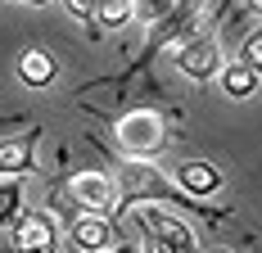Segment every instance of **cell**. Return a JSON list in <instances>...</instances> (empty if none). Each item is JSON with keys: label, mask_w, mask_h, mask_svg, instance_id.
Instances as JSON below:
<instances>
[{"label": "cell", "mask_w": 262, "mask_h": 253, "mask_svg": "<svg viewBox=\"0 0 262 253\" xmlns=\"http://www.w3.org/2000/svg\"><path fill=\"white\" fill-rule=\"evenodd\" d=\"M113 181H118V222H131V213L140 208V203H172V208H208V203L190 199L181 185L172 177H163L149 158H113Z\"/></svg>", "instance_id": "obj_1"}, {"label": "cell", "mask_w": 262, "mask_h": 253, "mask_svg": "<svg viewBox=\"0 0 262 253\" xmlns=\"http://www.w3.org/2000/svg\"><path fill=\"white\" fill-rule=\"evenodd\" d=\"M50 213L63 217L68 240H73L81 253H108V249H118V244H127L118 217H108V213H86V208H77V203L59 199L54 190H50Z\"/></svg>", "instance_id": "obj_2"}, {"label": "cell", "mask_w": 262, "mask_h": 253, "mask_svg": "<svg viewBox=\"0 0 262 253\" xmlns=\"http://www.w3.org/2000/svg\"><path fill=\"white\" fill-rule=\"evenodd\" d=\"M113 136H118L122 154H131V158H154L167 145V118L158 109H131V113L118 118Z\"/></svg>", "instance_id": "obj_3"}, {"label": "cell", "mask_w": 262, "mask_h": 253, "mask_svg": "<svg viewBox=\"0 0 262 253\" xmlns=\"http://www.w3.org/2000/svg\"><path fill=\"white\" fill-rule=\"evenodd\" d=\"M172 64H177V73H181L185 81H194V86L222 77V68H226V59H222V36H217V32H194L185 46L172 50Z\"/></svg>", "instance_id": "obj_4"}, {"label": "cell", "mask_w": 262, "mask_h": 253, "mask_svg": "<svg viewBox=\"0 0 262 253\" xmlns=\"http://www.w3.org/2000/svg\"><path fill=\"white\" fill-rule=\"evenodd\" d=\"M63 195H68V203H77L86 213H108V217L118 213V181H113V172H100V167L63 177Z\"/></svg>", "instance_id": "obj_5"}, {"label": "cell", "mask_w": 262, "mask_h": 253, "mask_svg": "<svg viewBox=\"0 0 262 253\" xmlns=\"http://www.w3.org/2000/svg\"><path fill=\"white\" fill-rule=\"evenodd\" d=\"M131 222H136V230L163 235V240H172L177 249L199 253V235H194V226L185 222V217L177 213V208H172V203H140V208L131 213Z\"/></svg>", "instance_id": "obj_6"}, {"label": "cell", "mask_w": 262, "mask_h": 253, "mask_svg": "<svg viewBox=\"0 0 262 253\" xmlns=\"http://www.w3.org/2000/svg\"><path fill=\"white\" fill-rule=\"evenodd\" d=\"M9 244L18 253H59V230H54V213H23L18 226L5 230Z\"/></svg>", "instance_id": "obj_7"}, {"label": "cell", "mask_w": 262, "mask_h": 253, "mask_svg": "<svg viewBox=\"0 0 262 253\" xmlns=\"http://www.w3.org/2000/svg\"><path fill=\"white\" fill-rule=\"evenodd\" d=\"M172 181L181 185L190 199H212V195L226 185L222 167L208 163V158H181V163H172Z\"/></svg>", "instance_id": "obj_8"}, {"label": "cell", "mask_w": 262, "mask_h": 253, "mask_svg": "<svg viewBox=\"0 0 262 253\" xmlns=\"http://www.w3.org/2000/svg\"><path fill=\"white\" fill-rule=\"evenodd\" d=\"M36 145H41V126L27 122L23 136H5V145H0V177H27V172H36L41 163H36Z\"/></svg>", "instance_id": "obj_9"}, {"label": "cell", "mask_w": 262, "mask_h": 253, "mask_svg": "<svg viewBox=\"0 0 262 253\" xmlns=\"http://www.w3.org/2000/svg\"><path fill=\"white\" fill-rule=\"evenodd\" d=\"M54 77H59V59L46 46H23L18 50V81L27 91H46V86H54Z\"/></svg>", "instance_id": "obj_10"}, {"label": "cell", "mask_w": 262, "mask_h": 253, "mask_svg": "<svg viewBox=\"0 0 262 253\" xmlns=\"http://www.w3.org/2000/svg\"><path fill=\"white\" fill-rule=\"evenodd\" d=\"M222 91H226V100H235V104H244V100H253L258 95V86H262V77L244 64V59H231L226 68H222Z\"/></svg>", "instance_id": "obj_11"}, {"label": "cell", "mask_w": 262, "mask_h": 253, "mask_svg": "<svg viewBox=\"0 0 262 253\" xmlns=\"http://www.w3.org/2000/svg\"><path fill=\"white\" fill-rule=\"evenodd\" d=\"M23 177H5V190H0V222L5 230L18 226V217H23Z\"/></svg>", "instance_id": "obj_12"}, {"label": "cell", "mask_w": 262, "mask_h": 253, "mask_svg": "<svg viewBox=\"0 0 262 253\" xmlns=\"http://www.w3.org/2000/svg\"><path fill=\"white\" fill-rule=\"evenodd\" d=\"M136 18V0H104L100 5V27L104 32H118V27H127Z\"/></svg>", "instance_id": "obj_13"}, {"label": "cell", "mask_w": 262, "mask_h": 253, "mask_svg": "<svg viewBox=\"0 0 262 253\" xmlns=\"http://www.w3.org/2000/svg\"><path fill=\"white\" fill-rule=\"evenodd\" d=\"M68 5V14L86 27V36H100V5L104 0H63Z\"/></svg>", "instance_id": "obj_14"}, {"label": "cell", "mask_w": 262, "mask_h": 253, "mask_svg": "<svg viewBox=\"0 0 262 253\" xmlns=\"http://www.w3.org/2000/svg\"><path fill=\"white\" fill-rule=\"evenodd\" d=\"M235 59H244V64H249V68L262 77V27H253V32H244V36H239Z\"/></svg>", "instance_id": "obj_15"}, {"label": "cell", "mask_w": 262, "mask_h": 253, "mask_svg": "<svg viewBox=\"0 0 262 253\" xmlns=\"http://www.w3.org/2000/svg\"><path fill=\"white\" fill-rule=\"evenodd\" d=\"M140 253H185V249H177V244H172V240H163V235L140 230Z\"/></svg>", "instance_id": "obj_16"}, {"label": "cell", "mask_w": 262, "mask_h": 253, "mask_svg": "<svg viewBox=\"0 0 262 253\" xmlns=\"http://www.w3.org/2000/svg\"><path fill=\"white\" fill-rule=\"evenodd\" d=\"M244 9H249V18H262V0H244Z\"/></svg>", "instance_id": "obj_17"}, {"label": "cell", "mask_w": 262, "mask_h": 253, "mask_svg": "<svg viewBox=\"0 0 262 253\" xmlns=\"http://www.w3.org/2000/svg\"><path fill=\"white\" fill-rule=\"evenodd\" d=\"M108 253H140V249H136V244L127 240V244H118V249H108Z\"/></svg>", "instance_id": "obj_18"}, {"label": "cell", "mask_w": 262, "mask_h": 253, "mask_svg": "<svg viewBox=\"0 0 262 253\" xmlns=\"http://www.w3.org/2000/svg\"><path fill=\"white\" fill-rule=\"evenodd\" d=\"M9 5H32V9H41V5H50V0H9Z\"/></svg>", "instance_id": "obj_19"}, {"label": "cell", "mask_w": 262, "mask_h": 253, "mask_svg": "<svg viewBox=\"0 0 262 253\" xmlns=\"http://www.w3.org/2000/svg\"><path fill=\"white\" fill-rule=\"evenodd\" d=\"M212 253H231V249H212Z\"/></svg>", "instance_id": "obj_20"}]
</instances>
